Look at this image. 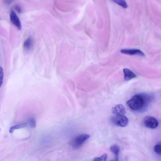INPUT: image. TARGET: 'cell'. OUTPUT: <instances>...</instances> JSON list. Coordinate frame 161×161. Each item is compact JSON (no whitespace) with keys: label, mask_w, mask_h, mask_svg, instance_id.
Instances as JSON below:
<instances>
[{"label":"cell","mask_w":161,"mask_h":161,"mask_svg":"<svg viewBox=\"0 0 161 161\" xmlns=\"http://www.w3.org/2000/svg\"><path fill=\"white\" fill-rule=\"evenodd\" d=\"M127 106L135 111H144V102L140 94L134 95L126 102Z\"/></svg>","instance_id":"6da1fadb"},{"label":"cell","mask_w":161,"mask_h":161,"mask_svg":"<svg viewBox=\"0 0 161 161\" xmlns=\"http://www.w3.org/2000/svg\"><path fill=\"white\" fill-rule=\"evenodd\" d=\"M90 137V136L87 134H82L78 135L74 138L71 142V146L74 148H78Z\"/></svg>","instance_id":"7a4b0ae2"},{"label":"cell","mask_w":161,"mask_h":161,"mask_svg":"<svg viewBox=\"0 0 161 161\" xmlns=\"http://www.w3.org/2000/svg\"><path fill=\"white\" fill-rule=\"evenodd\" d=\"M111 120L115 125L121 127L125 126L128 122V118L124 115H115L112 117Z\"/></svg>","instance_id":"3957f363"},{"label":"cell","mask_w":161,"mask_h":161,"mask_svg":"<svg viewBox=\"0 0 161 161\" xmlns=\"http://www.w3.org/2000/svg\"><path fill=\"white\" fill-rule=\"evenodd\" d=\"M144 123L147 127L152 129L156 128L158 125L157 120L154 117L151 116H146L144 119Z\"/></svg>","instance_id":"277c9868"},{"label":"cell","mask_w":161,"mask_h":161,"mask_svg":"<svg viewBox=\"0 0 161 161\" xmlns=\"http://www.w3.org/2000/svg\"><path fill=\"white\" fill-rule=\"evenodd\" d=\"M10 19L12 23L19 30L21 29V24L20 20L13 10H11L10 14Z\"/></svg>","instance_id":"5b68a950"},{"label":"cell","mask_w":161,"mask_h":161,"mask_svg":"<svg viewBox=\"0 0 161 161\" xmlns=\"http://www.w3.org/2000/svg\"><path fill=\"white\" fill-rule=\"evenodd\" d=\"M120 52L123 54L133 55H138L142 56H144V53L141 50L138 49H123Z\"/></svg>","instance_id":"8992f818"},{"label":"cell","mask_w":161,"mask_h":161,"mask_svg":"<svg viewBox=\"0 0 161 161\" xmlns=\"http://www.w3.org/2000/svg\"><path fill=\"white\" fill-rule=\"evenodd\" d=\"M112 112L116 115H122L125 114V111L123 105L119 104L116 105L113 108Z\"/></svg>","instance_id":"52a82bcc"},{"label":"cell","mask_w":161,"mask_h":161,"mask_svg":"<svg viewBox=\"0 0 161 161\" xmlns=\"http://www.w3.org/2000/svg\"><path fill=\"white\" fill-rule=\"evenodd\" d=\"M123 71L124 79L126 80H129L136 77V74L132 71L128 69L124 68Z\"/></svg>","instance_id":"ba28073f"},{"label":"cell","mask_w":161,"mask_h":161,"mask_svg":"<svg viewBox=\"0 0 161 161\" xmlns=\"http://www.w3.org/2000/svg\"><path fill=\"white\" fill-rule=\"evenodd\" d=\"M33 44V40L32 38L30 36L27 38L25 41L23 47L25 50L29 51L32 48Z\"/></svg>","instance_id":"9c48e42d"},{"label":"cell","mask_w":161,"mask_h":161,"mask_svg":"<svg viewBox=\"0 0 161 161\" xmlns=\"http://www.w3.org/2000/svg\"><path fill=\"white\" fill-rule=\"evenodd\" d=\"M110 149L111 151L115 155V161H119V155L120 151L119 147L116 144L113 145L110 147Z\"/></svg>","instance_id":"30bf717a"},{"label":"cell","mask_w":161,"mask_h":161,"mask_svg":"<svg viewBox=\"0 0 161 161\" xmlns=\"http://www.w3.org/2000/svg\"><path fill=\"white\" fill-rule=\"evenodd\" d=\"M27 125L26 123H24L21 124L16 125L11 127L9 129V131L10 133H12L14 132V130L16 129L23 128L26 127Z\"/></svg>","instance_id":"8fae6325"},{"label":"cell","mask_w":161,"mask_h":161,"mask_svg":"<svg viewBox=\"0 0 161 161\" xmlns=\"http://www.w3.org/2000/svg\"><path fill=\"white\" fill-rule=\"evenodd\" d=\"M153 150L155 153L161 155V142H159L155 145Z\"/></svg>","instance_id":"7c38bea8"},{"label":"cell","mask_w":161,"mask_h":161,"mask_svg":"<svg viewBox=\"0 0 161 161\" xmlns=\"http://www.w3.org/2000/svg\"><path fill=\"white\" fill-rule=\"evenodd\" d=\"M107 154L104 153L100 157L95 158L93 161H106Z\"/></svg>","instance_id":"4fadbf2b"},{"label":"cell","mask_w":161,"mask_h":161,"mask_svg":"<svg viewBox=\"0 0 161 161\" xmlns=\"http://www.w3.org/2000/svg\"><path fill=\"white\" fill-rule=\"evenodd\" d=\"M113 1L124 8H126L127 7V4L125 1L123 0H113Z\"/></svg>","instance_id":"5bb4252c"},{"label":"cell","mask_w":161,"mask_h":161,"mask_svg":"<svg viewBox=\"0 0 161 161\" xmlns=\"http://www.w3.org/2000/svg\"><path fill=\"white\" fill-rule=\"evenodd\" d=\"M29 124L31 128H35L36 125V122L35 119L33 118H31L29 121Z\"/></svg>","instance_id":"9a60e30c"},{"label":"cell","mask_w":161,"mask_h":161,"mask_svg":"<svg viewBox=\"0 0 161 161\" xmlns=\"http://www.w3.org/2000/svg\"><path fill=\"white\" fill-rule=\"evenodd\" d=\"M3 71L1 67H0V86L2 85L3 82Z\"/></svg>","instance_id":"2e32d148"},{"label":"cell","mask_w":161,"mask_h":161,"mask_svg":"<svg viewBox=\"0 0 161 161\" xmlns=\"http://www.w3.org/2000/svg\"><path fill=\"white\" fill-rule=\"evenodd\" d=\"M16 10L18 11V12H20L21 9L20 7L19 6H17L16 7Z\"/></svg>","instance_id":"e0dca14e"},{"label":"cell","mask_w":161,"mask_h":161,"mask_svg":"<svg viewBox=\"0 0 161 161\" xmlns=\"http://www.w3.org/2000/svg\"><path fill=\"white\" fill-rule=\"evenodd\" d=\"M113 161L111 160V161Z\"/></svg>","instance_id":"ac0fdd59"}]
</instances>
